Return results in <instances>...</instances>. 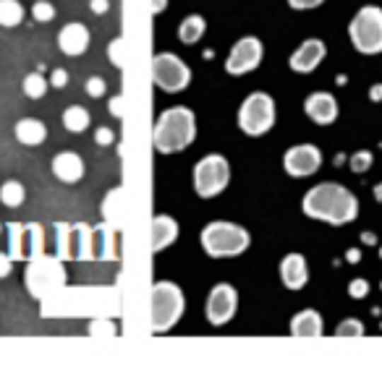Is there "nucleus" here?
Listing matches in <instances>:
<instances>
[{"label": "nucleus", "instance_id": "0eeeda50", "mask_svg": "<svg viewBox=\"0 0 382 368\" xmlns=\"http://www.w3.org/2000/svg\"><path fill=\"white\" fill-rule=\"evenodd\" d=\"M238 126L249 136H262L275 126V100L265 92H254L238 110Z\"/></svg>", "mask_w": 382, "mask_h": 368}, {"label": "nucleus", "instance_id": "7ed1b4c3", "mask_svg": "<svg viewBox=\"0 0 382 368\" xmlns=\"http://www.w3.org/2000/svg\"><path fill=\"white\" fill-rule=\"evenodd\" d=\"M199 240L207 256L233 259V256H241L243 251L249 249L252 235H249V230H243L241 225L217 220V222H209L207 227L202 230Z\"/></svg>", "mask_w": 382, "mask_h": 368}, {"label": "nucleus", "instance_id": "f704fd0d", "mask_svg": "<svg viewBox=\"0 0 382 368\" xmlns=\"http://www.w3.org/2000/svg\"><path fill=\"white\" fill-rule=\"evenodd\" d=\"M105 86H108V84H105L103 76H89V78H87V95L95 97V100H97V97L105 95Z\"/></svg>", "mask_w": 382, "mask_h": 368}, {"label": "nucleus", "instance_id": "473e14b6", "mask_svg": "<svg viewBox=\"0 0 382 368\" xmlns=\"http://www.w3.org/2000/svg\"><path fill=\"white\" fill-rule=\"evenodd\" d=\"M100 332H105V334H118V329H115V324L113 321H108V319H97V321H92L89 324V334H100Z\"/></svg>", "mask_w": 382, "mask_h": 368}, {"label": "nucleus", "instance_id": "a211bd4d", "mask_svg": "<svg viewBox=\"0 0 382 368\" xmlns=\"http://www.w3.org/2000/svg\"><path fill=\"white\" fill-rule=\"evenodd\" d=\"M280 280L288 290H301L309 280V269H306V259L301 254H288L280 261Z\"/></svg>", "mask_w": 382, "mask_h": 368}, {"label": "nucleus", "instance_id": "412c9836", "mask_svg": "<svg viewBox=\"0 0 382 368\" xmlns=\"http://www.w3.org/2000/svg\"><path fill=\"white\" fill-rule=\"evenodd\" d=\"M178 238V222L168 214H157L152 220V251L160 254Z\"/></svg>", "mask_w": 382, "mask_h": 368}, {"label": "nucleus", "instance_id": "4be33fe9", "mask_svg": "<svg viewBox=\"0 0 382 368\" xmlns=\"http://www.w3.org/2000/svg\"><path fill=\"white\" fill-rule=\"evenodd\" d=\"M13 133H16V138L24 146H40L47 138V126L37 118H24L16 123Z\"/></svg>", "mask_w": 382, "mask_h": 368}, {"label": "nucleus", "instance_id": "8fccbe9b", "mask_svg": "<svg viewBox=\"0 0 382 368\" xmlns=\"http://www.w3.org/2000/svg\"><path fill=\"white\" fill-rule=\"evenodd\" d=\"M380 256H382V251H380Z\"/></svg>", "mask_w": 382, "mask_h": 368}, {"label": "nucleus", "instance_id": "09e8293b", "mask_svg": "<svg viewBox=\"0 0 382 368\" xmlns=\"http://www.w3.org/2000/svg\"><path fill=\"white\" fill-rule=\"evenodd\" d=\"M0 232H3V222H0Z\"/></svg>", "mask_w": 382, "mask_h": 368}, {"label": "nucleus", "instance_id": "e433bc0d", "mask_svg": "<svg viewBox=\"0 0 382 368\" xmlns=\"http://www.w3.org/2000/svg\"><path fill=\"white\" fill-rule=\"evenodd\" d=\"M113 138H115V133L110 129H105V126L95 131V141L100 146H110V144H113Z\"/></svg>", "mask_w": 382, "mask_h": 368}, {"label": "nucleus", "instance_id": "ea45409f", "mask_svg": "<svg viewBox=\"0 0 382 368\" xmlns=\"http://www.w3.org/2000/svg\"><path fill=\"white\" fill-rule=\"evenodd\" d=\"M11 266H13V259H11V254H0V280H3V277H8Z\"/></svg>", "mask_w": 382, "mask_h": 368}, {"label": "nucleus", "instance_id": "393cba45", "mask_svg": "<svg viewBox=\"0 0 382 368\" xmlns=\"http://www.w3.org/2000/svg\"><path fill=\"white\" fill-rule=\"evenodd\" d=\"M89 123H92V118H89V112L81 105H74V107L63 112V126L71 133H84L89 129Z\"/></svg>", "mask_w": 382, "mask_h": 368}, {"label": "nucleus", "instance_id": "c756f323", "mask_svg": "<svg viewBox=\"0 0 382 368\" xmlns=\"http://www.w3.org/2000/svg\"><path fill=\"white\" fill-rule=\"evenodd\" d=\"M32 16L40 24H47V21L55 18V8H52V3H47V0H37L35 6H32Z\"/></svg>", "mask_w": 382, "mask_h": 368}, {"label": "nucleus", "instance_id": "cd10ccee", "mask_svg": "<svg viewBox=\"0 0 382 368\" xmlns=\"http://www.w3.org/2000/svg\"><path fill=\"white\" fill-rule=\"evenodd\" d=\"M118 201H121V189H113L108 194V198H105V204H103L105 222L113 225V227H121V206H118Z\"/></svg>", "mask_w": 382, "mask_h": 368}, {"label": "nucleus", "instance_id": "2f4dec72", "mask_svg": "<svg viewBox=\"0 0 382 368\" xmlns=\"http://www.w3.org/2000/svg\"><path fill=\"white\" fill-rule=\"evenodd\" d=\"M372 167V152H357L351 157V170L354 172H366Z\"/></svg>", "mask_w": 382, "mask_h": 368}, {"label": "nucleus", "instance_id": "b1692460", "mask_svg": "<svg viewBox=\"0 0 382 368\" xmlns=\"http://www.w3.org/2000/svg\"><path fill=\"white\" fill-rule=\"evenodd\" d=\"M204 32H207V21H204L199 13H191V16L183 18L181 26H178V40H181L183 44H197Z\"/></svg>", "mask_w": 382, "mask_h": 368}, {"label": "nucleus", "instance_id": "c9c22d12", "mask_svg": "<svg viewBox=\"0 0 382 368\" xmlns=\"http://www.w3.org/2000/svg\"><path fill=\"white\" fill-rule=\"evenodd\" d=\"M348 292H351V298H366V292H369V283L366 280H354V283L348 285Z\"/></svg>", "mask_w": 382, "mask_h": 368}, {"label": "nucleus", "instance_id": "9b49d317", "mask_svg": "<svg viewBox=\"0 0 382 368\" xmlns=\"http://www.w3.org/2000/svg\"><path fill=\"white\" fill-rule=\"evenodd\" d=\"M152 78L163 92H183L191 84V69L173 52H160L152 58Z\"/></svg>", "mask_w": 382, "mask_h": 368}, {"label": "nucleus", "instance_id": "423d86ee", "mask_svg": "<svg viewBox=\"0 0 382 368\" xmlns=\"http://www.w3.org/2000/svg\"><path fill=\"white\" fill-rule=\"evenodd\" d=\"M351 42L364 55L382 52V8L380 6H364L359 11L351 26H348Z\"/></svg>", "mask_w": 382, "mask_h": 368}, {"label": "nucleus", "instance_id": "6ab92c4d", "mask_svg": "<svg viewBox=\"0 0 382 368\" xmlns=\"http://www.w3.org/2000/svg\"><path fill=\"white\" fill-rule=\"evenodd\" d=\"M52 175L61 183H79L84 178V160L76 152H61L52 157Z\"/></svg>", "mask_w": 382, "mask_h": 368}, {"label": "nucleus", "instance_id": "49530a36", "mask_svg": "<svg viewBox=\"0 0 382 368\" xmlns=\"http://www.w3.org/2000/svg\"><path fill=\"white\" fill-rule=\"evenodd\" d=\"M374 198L382 204V183H380V186H374Z\"/></svg>", "mask_w": 382, "mask_h": 368}, {"label": "nucleus", "instance_id": "ddd939ff", "mask_svg": "<svg viewBox=\"0 0 382 368\" xmlns=\"http://www.w3.org/2000/svg\"><path fill=\"white\" fill-rule=\"evenodd\" d=\"M262 42L257 37H241L226 60V71L231 76H243L262 63Z\"/></svg>", "mask_w": 382, "mask_h": 368}, {"label": "nucleus", "instance_id": "f03ea898", "mask_svg": "<svg viewBox=\"0 0 382 368\" xmlns=\"http://www.w3.org/2000/svg\"><path fill=\"white\" fill-rule=\"evenodd\" d=\"M197 136V118L189 107H170L166 110L155 123L152 131V141L155 149L163 155H175L194 141Z\"/></svg>", "mask_w": 382, "mask_h": 368}, {"label": "nucleus", "instance_id": "9d476101", "mask_svg": "<svg viewBox=\"0 0 382 368\" xmlns=\"http://www.w3.org/2000/svg\"><path fill=\"white\" fill-rule=\"evenodd\" d=\"M8 254L13 261H32L45 254V230L37 222H8Z\"/></svg>", "mask_w": 382, "mask_h": 368}, {"label": "nucleus", "instance_id": "4468645a", "mask_svg": "<svg viewBox=\"0 0 382 368\" xmlns=\"http://www.w3.org/2000/svg\"><path fill=\"white\" fill-rule=\"evenodd\" d=\"M320 165H322V152L314 144H296L283 157V167L294 178L314 175V172L320 170Z\"/></svg>", "mask_w": 382, "mask_h": 368}, {"label": "nucleus", "instance_id": "37998d69", "mask_svg": "<svg viewBox=\"0 0 382 368\" xmlns=\"http://www.w3.org/2000/svg\"><path fill=\"white\" fill-rule=\"evenodd\" d=\"M369 100H372V102H380L382 100V84H374L372 89H369Z\"/></svg>", "mask_w": 382, "mask_h": 368}, {"label": "nucleus", "instance_id": "1a4fd4ad", "mask_svg": "<svg viewBox=\"0 0 382 368\" xmlns=\"http://www.w3.org/2000/svg\"><path fill=\"white\" fill-rule=\"evenodd\" d=\"M55 249L66 261H89L92 256V227L89 225H55Z\"/></svg>", "mask_w": 382, "mask_h": 368}, {"label": "nucleus", "instance_id": "dca6fc26", "mask_svg": "<svg viewBox=\"0 0 382 368\" xmlns=\"http://www.w3.org/2000/svg\"><path fill=\"white\" fill-rule=\"evenodd\" d=\"M325 55H328V47H325L322 40H306V42H301V47L291 55V69H294L296 73H312L322 60H325Z\"/></svg>", "mask_w": 382, "mask_h": 368}, {"label": "nucleus", "instance_id": "c85d7f7f", "mask_svg": "<svg viewBox=\"0 0 382 368\" xmlns=\"http://www.w3.org/2000/svg\"><path fill=\"white\" fill-rule=\"evenodd\" d=\"M47 86H50V81H45V76L40 71L24 76V95L29 97V100H42L45 92H47Z\"/></svg>", "mask_w": 382, "mask_h": 368}, {"label": "nucleus", "instance_id": "a18cd8bd", "mask_svg": "<svg viewBox=\"0 0 382 368\" xmlns=\"http://www.w3.org/2000/svg\"><path fill=\"white\" fill-rule=\"evenodd\" d=\"M346 259H348V261H351V264H357V261H359V251H357V249H351V251H348V254H346Z\"/></svg>", "mask_w": 382, "mask_h": 368}, {"label": "nucleus", "instance_id": "a878e982", "mask_svg": "<svg viewBox=\"0 0 382 368\" xmlns=\"http://www.w3.org/2000/svg\"><path fill=\"white\" fill-rule=\"evenodd\" d=\"M24 198H26V191L18 180H6V183L0 186V204L3 206L16 209V206L24 204Z\"/></svg>", "mask_w": 382, "mask_h": 368}, {"label": "nucleus", "instance_id": "de8ad7c7", "mask_svg": "<svg viewBox=\"0 0 382 368\" xmlns=\"http://www.w3.org/2000/svg\"><path fill=\"white\" fill-rule=\"evenodd\" d=\"M361 240H364V243H374V235H372V232H364V235H361Z\"/></svg>", "mask_w": 382, "mask_h": 368}, {"label": "nucleus", "instance_id": "72a5a7b5", "mask_svg": "<svg viewBox=\"0 0 382 368\" xmlns=\"http://www.w3.org/2000/svg\"><path fill=\"white\" fill-rule=\"evenodd\" d=\"M121 50H123V40H121V37H115L113 42H110V50H108V55H110V63H113L115 69H123Z\"/></svg>", "mask_w": 382, "mask_h": 368}, {"label": "nucleus", "instance_id": "2eb2a0df", "mask_svg": "<svg viewBox=\"0 0 382 368\" xmlns=\"http://www.w3.org/2000/svg\"><path fill=\"white\" fill-rule=\"evenodd\" d=\"M304 112L317 123V126H330L338 118V102L335 97L328 95V92H314V95L306 97Z\"/></svg>", "mask_w": 382, "mask_h": 368}, {"label": "nucleus", "instance_id": "58836bf2", "mask_svg": "<svg viewBox=\"0 0 382 368\" xmlns=\"http://www.w3.org/2000/svg\"><path fill=\"white\" fill-rule=\"evenodd\" d=\"M325 0H288V6L296 11H309V8H317V6H322Z\"/></svg>", "mask_w": 382, "mask_h": 368}, {"label": "nucleus", "instance_id": "39448f33", "mask_svg": "<svg viewBox=\"0 0 382 368\" xmlns=\"http://www.w3.org/2000/svg\"><path fill=\"white\" fill-rule=\"evenodd\" d=\"M186 309V298H183L181 287L175 283H155L152 285V314H149V324L152 332L163 334L178 324Z\"/></svg>", "mask_w": 382, "mask_h": 368}, {"label": "nucleus", "instance_id": "c03bdc74", "mask_svg": "<svg viewBox=\"0 0 382 368\" xmlns=\"http://www.w3.org/2000/svg\"><path fill=\"white\" fill-rule=\"evenodd\" d=\"M168 6V0H152V13H163Z\"/></svg>", "mask_w": 382, "mask_h": 368}, {"label": "nucleus", "instance_id": "6e6552de", "mask_svg": "<svg viewBox=\"0 0 382 368\" xmlns=\"http://www.w3.org/2000/svg\"><path fill=\"white\" fill-rule=\"evenodd\" d=\"M231 183V165L223 155L202 157L194 167V189L202 198H212L223 194Z\"/></svg>", "mask_w": 382, "mask_h": 368}, {"label": "nucleus", "instance_id": "aec40b11", "mask_svg": "<svg viewBox=\"0 0 382 368\" xmlns=\"http://www.w3.org/2000/svg\"><path fill=\"white\" fill-rule=\"evenodd\" d=\"M92 256L95 259H118V227L100 225L92 227Z\"/></svg>", "mask_w": 382, "mask_h": 368}, {"label": "nucleus", "instance_id": "20e7f679", "mask_svg": "<svg viewBox=\"0 0 382 368\" xmlns=\"http://www.w3.org/2000/svg\"><path fill=\"white\" fill-rule=\"evenodd\" d=\"M66 287V269H63L61 256H37L26 266V290L32 298L47 300L50 295L61 292Z\"/></svg>", "mask_w": 382, "mask_h": 368}, {"label": "nucleus", "instance_id": "79ce46f5", "mask_svg": "<svg viewBox=\"0 0 382 368\" xmlns=\"http://www.w3.org/2000/svg\"><path fill=\"white\" fill-rule=\"evenodd\" d=\"M89 8H92V13L100 16V13H105V11L110 8V3H108V0H92V3H89Z\"/></svg>", "mask_w": 382, "mask_h": 368}, {"label": "nucleus", "instance_id": "7c9ffc66", "mask_svg": "<svg viewBox=\"0 0 382 368\" xmlns=\"http://www.w3.org/2000/svg\"><path fill=\"white\" fill-rule=\"evenodd\" d=\"M335 334H338V337H361V334H364V324H361L359 319H346V321L338 324Z\"/></svg>", "mask_w": 382, "mask_h": 368}, {"label": "nucleus", "instance_id": "4c0bfd02", "mask_svg": "<svg viewBox=\"0 0 382 368\" xmlns=\"http://www.w3.org/2000/svg\"><path fill=\"white\" fill-rule=\"evenodd\" d=\"M69 84V73L63 69H55L50 73V86H55V89H63V86Z\"/></svg>", "mask_w": 382, "mask_h": 368}, {"label": "nucleus", "instance_id": "5701e85b", "mask_svg": "<svg viewBox=\"0 0 382 368\" xmlns=\"http://www.w3.org/2000/svg\"><path fill=\"white\" fill-rule=\"evenodd\" d=\"M322 326H325L322 324V316L312 309L301 311V314H296L291 319V334L294 337H320Z\"/></svg>", "mask_w": 382, "mask_h": 368}, {"label": "nucleus", "instance_id": "f3484780", "mask_svg": "<svg viewBox=\"0 0 382 368\" xmlns=\"http://www.w3.org/2000/svg\"><path fill=\"white\" fill-rule=\"evenodd\" d=\"M58 47L61 52H66L69 58H76L81 52H87L89 47V29L81 21H71L61 29L58 35Z\"/></svg>", "mask_w": 382, "mask_h": 368}, {"label": "nucleus", "instance_id": "f257e3e1", "mask_svg": "<svg viewBox=\"0 0 382 368\" xmlns=\"http://www.w3.org/2000/svg\"><path fill=\"white\" fill-rule=\"evenodd\" d=\"M301 209L312 220H322V222H330V225H346L357 220L359 201L340 183H320V186H314L304 196Z\"/></svg>", "mask_w": 382, "mask_h": 368}, {"label": "nucleus", "instance_id": "a19ab883", "mask_svg": "<svg viewBox=\"0 0 382 368\" xmlns=\"http://www.w3.org/2000/svg\"><path fill=\"white\" fill-rule=\"evenodd\" d=\"M110 112H113L115 118H123V95H115L110 100Z\"/></svg>", "mask_w": 382, "mask_h": 368}, {"label": "nucleus", "instance_id": "f8f14e48", "mask_svg": "<svg viewBox=\"0 0 382 368\" xmlns=\"http://www.w3.org/2000/svg\"><path fill=\"white\" fill-rule=\"evenodd\" d=\"M236 309H238V292H236L233 285L220 283L209 290L207 303H204V314H207V321L212 326L228 324L233 319Z\"/></svg>", "mask_w": 382, "mask_h": 368}, {"label": "nucleus", "instance_id": "bb28decb", "mask_svg": "<svg viewBox=\"0 0 382 368\" xmlns=\"http://www.w3.org/2000/svg\"><path fill=\"white\" fill-rule=\"evenodd\" d=\"M24 21V8L18 0H0V26H18Z\"/></svg>", "mask_w": 382, "mask_h": 368}]
</instances>
